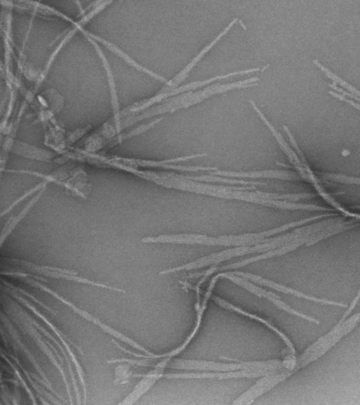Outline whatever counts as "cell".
Masks as SVG:
<instances>
[{"mask_svg":"<svg viewBox=\"0 0 360 405\" xmlns=\"http://www.w3.org/2000/svg\"><path fill=\"white\" fill-rule=\"evenodd\" d=\"M303 237H305L304 231L303 228H300L293 232L276 237V239L273 241L256 245L239 246L227 249V250L201 258L182 266L164 270L159 272V275L165 276L180 271L200 269L209 265L216 266L233 258L241 257L250 254L265 253L275 250V249L293 242L297 239Z\"/></svg>","mask_w":360,"mask_h":405,"instance_id":"1","label":"cell"},{"mask_svg":"<svg viewBox=\"0 0 360 405\" xmlns=\"http://www.w3.org/2000/svg\"><path fill=\"white\" fill-rule=\"evenodd\" d=\"M2 266L4 269L15 270L31 273L43 277L66 280L81 285H86L100 289L110 290L117 293L126 294L125 289L94 281L85 277L78 276V272L55 266L38 265L31 261L19 259L2 258Z\"/></svg>","mask_w":360,"mask_h":405,"instance_id":"2","label":"cell"},{"mask_svg":"<svg viewBox=\"0 0 360 405\" xmlns=\"http://www.w3.org/2000/svg\"><path fill=\"white\" fill-rule=\"evenodd\" d=\"M1 274L14 276L21 278L24 283L28 285L29 286L35 287L36 289H39L52 295L53 297H54L59 301H61L65 305L69 307L74 311L75 314H76L83 319L86 320L87 321L92 322L95 325L99 327L105 333L113 336L114 338L119 339L120 340H122V342H126V344L130 345L133 348L139 351H142L146 355H153L154 354L153 353L150 352L144 347L139 344L138 342L134 340L133 339L122 333V332H120L117 330L111 327L110 326L102 322L97 317H95L92 314L88 313L87 311L80 309V307H77L74 303H71L63 296L59 295L57 292L51 289L48 287L41 284L40 281H38V280L33 277L34 274L23 272L15 270L6 269L5 270H3L1 272Z\"/></svg>","mask_w":360,"mask_h":405,"instance_id":"3","label":"cell"},{"mask_svg":"<svg viewBox=\"0 0 360 405\" xmlns=\"http://www.w3.org/2000/svg\"><path fill=\"white\" fill-rule=\"evenodd\" d=\"M238 19L235 17L232 21L221 31L220 34L207 46H205L196 56H195L190 63L171 80L166 85L151 98H147L137 102V107L141 111L146 110L153 107L156 104L163 102L167 100V97L172 90L177 88L180 83H182L189 76L191 71L196 66L199 62L203 56L211 50L225 35H227L232 27L238 23Z\"/></svg>","mask_w":360,"mask_h":405,"instance_id":"4","label":"cell"},{"mask_svg":"<svg viewBox=\"0 0 360 405\" xmlns=\"http://www.w3.org/2000/svg\"><path fill=\"white\" fill-rule=\"evenodd\" d=\"M3 290L6 292V294L10 295L12 297L17 300L18 302L23 304L27 309L32 310L37 317L41 318L52 330L56 337L60 340V342H62V344H63L65 349L67 350L71 360L75 365L83 391V404L86 405L87 402V388L85 373L81 364L78 362L76 356L71 350L69 344L74 346L82 355H84L85 353L82 349L74 344V342L71 339H69V338H68L66 334L62 332L61 330L58 329L52 322H51V321H49L44 315H43L34 305L23 298L19 292L6 286L3 287Z\"/></svg>","mask_w":360,"mask_h":405,"instance_id":"5","label":"cell"},{"mask_svg":"<svg viewBox=\"0 0 360 405\" xmlns=\"http://www.w3.org/2000/svg\"><path fill=\"white\" fill-rule=\"evenodd\" d=\"M3 297L6 300L7 304L12 313L14 314L15 316L19 320V325L20 327H23L25 332L32 338L36 342V345L41 350V351L46 355L52 364L58 370L63 377L65 385L67 388L70 404H74V399L71 394V390L70 384L67 377V373L64 369L63 366L61 363L57 361V358L53 354V351L47 344V342L44 340L37 329L31 322H30L25 317L22 311V307L10 297L3 294Z\"/></svg>","mask_w":360,"mask_h":405,"instance_id":"6","label":"cell"},{"mask_svg":"<svg viewBox=\"0 0 360 405\" xmlns=\"http://www.w3.org/2000/svg\"><path fill=\"white\" fill-rule=\"evenodd\" d=\"M285 368L271 370L264 368H254L229 371H215L203 373H169L164 375V378L169 380H227L241 378H256L279 373Z\"/></svg>","mask_w":360,"mask_h":405,"instance_id":"7","label":"cell"},{"mask_svg":"<svg viewBox=\"0 0 360 405\" xmlns=\"http://www.w3.org/2000/svg\"><path fill=\"white\" fill-rule=\"evenodd\" d=\"M218 276L219 277V278H227L230 280V281L232 282L234 284L243 287L252 294L256 295V296H258L260 298L267 299L269 302H271L273 304H274L278 308L286 311V313L289 314L290 315L304 319L315 325H320V321L317 319L310 316L304 314L302 313H300V311L292 308L286 303L283 302L278 295L256 286L255 285L248 282L247 279L246 278L233 274L230 272L219 273L218 274Z\"/></svg>","mask_w":360,"mask_h":405,"instance_id":"8","label":"cell"},{"mask_svg":"<svg viewBox=\"0 0 360 405\" xmlns=\"http://www.w3.org/2000/svg\"><path fill=\"white\" fill-rule=\"evenodd\" d=\"M310 239V237H303L297 239L295 241H293V242L286 245L282 246L280 248H278L277 249H275V250L269 251L259 256L252 257L251 259H248L235 263L226 265L220 267H213L211 269H209L208 270L203 272L201 273L192 274L191 277L199 278L200 276H203L201 282V283H203L208 276H211L212 274L216 272L231 270H236L238 268L244 267L249 264L258 262L260 261L285 255L289 252L295 251V249H297L300 246H302V245L306 243L307 244Z\"/></svg>","mask_w":360,"mask_h":405,"instance_id":"9","label":"cell"},{"mask_svg":"<svg viewBox=\"0 0 360 405\" xmlns=\"http://www.w3.org/2000/svg\"><path fill=\"white\" fill-rule=\"evenodd\" d=\"M207 157V153H197L185 157L175 158L164 161L145 160L137 158H124L119 157H111L110 164L112 169L121 171L128 173L132 169L143 168H163L168 169L169 164L177 162H188L194 159Z\"/></svg>","mask_w":360,"mask_h":405,"instance_id":"10","label":"cell"},{"mask_svg":"<svg viewBox=\"0 0 360 405\" xmlns=\"http://www.w3.org/2000/svg\"><path fill=\"white\" fill-rule=\"evenodd\" d=\"M230 272L236 276H241L247 280H250V281H252L253 283H256L258 285L271 288L279 292L284 293L285 294H289L299 298H303L308 301H312L316 303H319L321 305L327 306H335L344 308H347L349 307L348 304L344 303H340L337 301L330 300L325 298H319L309 296L304 292H299L292 288L282 285L281 284L276 283L275 282L271 281V280L262 278L256 274L239 271Z\"/></svg>","mask_w":360,"mask_h":405,"instance_id":"11","label":"cell"},{"mask_svg":"<svg viewBox=\"0 0 360 405\" xmlns=\"http://www.w3.org/2000/svg\"><path fill=\"white\" fill-rule=\"evenodd\" d=\"M172 358H162L154 369L146 375H133V377H139L142 380L136 385L134 390L126 396L118 405H133L138 401L147 391L150 390L159 380L163 378L164 372Z\"/></svg>","mask_w":360,"mask_h":405,"instance_id":"12","label":"cell"},{"mask_svg":"<svg viewBox=\"0 0 360 405\" xmlns=\"http://www.w3.org/2000/svg\"><path fill=\"white\" fill-rule=\"evenodd\" d=\"M11 153L30 160L60 165L65 164L63 155L20 140H15L11 148Z\"/></svg>","mask_w":360,"mask_h":405,"instance_id":"13","label":"cell"},{"mask_svg":"<svg viewBox=\"0 0 360 405\" xmlns=\"http://www.w3.org/2000/svg\"><path fill=\"white\" fill-rule=\"evenodd\" d=\"M167 368L202 371H229L254 369L255 367L249 366L240 362L221 363L203 360L171 359L167 365Z\"/></svg>","mask_w":360,"mask_h":405,"instance_id":"14","label":"cell"},{"mask_svg":"<svg viewBox=\"0 0 360 405\" xmlns=\"http://www.w3.org/2000/svg\"><path fill=\"white\" fill-rule=\"evenodd\" d=\"M82 164L74 167L64 189L74 197L87 200L92 194L93 185Z\"/></svg>","mask_w":360,"mask_h":405,"instance_id":"15","label":"cell"},{"mask_svg":"<svg viewBox=\"0 0 360 405\" xmlns=\"http://www.w3.org/2000/svg\"><path fill=\"white\" fill-rule=\"evenodd\" d=\"M210 175L222 176L224 177L235 178H273L289 181H304L299 173L285 171H262L251 172H232L226 171H216L209 173Z\"/></svg>","mask_w":360,"mask_h":405,"instance_id":"16","label":"cell"},{"mask_svg":"<svg viewBox=\"0 0 360 405\" xmlns=\"http://www.w3.org/2000/svg\"><path fill=\"white\" fill-rule=\"evenodd\" d=\"M1 321L3 325L5 326V329L8 330L10 336H11L12 339L13 340L14 344L21 349L23 353L26 355L27 358L32 363L36 371L38 372L40 376L47 383L49 386V391L52 394H54L56 397L59 399L64 401L65 402H67V401L61 395L58 394L53 388L51 382L47 378V375H45V372L43 371V368L40 365V364L36 360V358L33 355V353L30 351L26 346L23 344V342L21 340L19 334L16 329L14 328L9 318L3 314V311L1 313Z\"/></svg>","mask_w":360,"mask_h":405,"instance_id":"17","label":"cell"},{"mask_svg":"<svg viewBox=\"0 0 360 405\" xmlns=\"http://www.w3.org/2000/svg\"><path fill=\"white\" fill-rule=\"evenodd\" d=\"M47 186H45L42 190L33 196L24 205V206L16 214L12 215L8 218V220L5 223L2 230L1 235H0V246L3 247L5 242L8 237L16 230L19 225L25 219V217L35 207L38 202L41 200L42 197L46 192Z\"/></svg>","mask_w":360,"mask_h":405,"instance_id":"18","label":"cell"},{"mask_svg":"<svg viewBox=\"0 0 360 405\" xmlns=\"http://www.w3.org/2000/svg\"><path fill=\"white\" fill-rule=\"evenodd\" d=\"M250 104L253 107L254 109L260 118V119L265 122V126L269 129L270 132L272 133L278 142L279 143L280 148L286 155L290 163L293 167L300 172L303 170L304 164V162L299 158L298 155L293 151L286 142L284 140L282 135L275 129L273 124L270 122L262 112L258 108L256 103L253 100H250Z\"/></svg>","mask_w":360,"mask_h":405,"instance_id":"19","label":"cell"},{"mask_svg":"<svg viewBox=\"0 0 360 405\" xmlns=\"http://www.w3.org/2000/svg\"><path fill=\"white\" fill-rule=\"evenodd\" d=\"M5 3V2H3ZM5 6L9 8H15L19 10L32 14L36 16L43 17L45 19H53L59 18L72 21V20L62 12L56 10L35 2H5Z\"/></svg>","mask_w":360,"mask_h":405,"instance_id":"20","label":"cell"},{"mask_svg":"<svg viewBox=\"0 0 360 405\" xmlns=\"http://www.w3.org/2000/svg\"><path fill=\"white\" fill-rule=\"evenodd\" d=\"M211 299L212 300H214L219 306L222 307L223 308H225L226 309H229L232 311H235V313H236V314L243 315L244 316H246L251 320H256L258 322H260V323L265 325L269 329H271L272 331H273V332L276 333L283 340V341L285 342V344L287 347L288 350L289 351V352L291 355H296V351H295V347L293 344V342L291 341V340L288 338L287 336H286L284 333H282L280 330H279L278 328H276L271 323L269 322L268 321H267L260 317H258L257 316L250 314L247 313V311H245L244 309L237 307L232 305L231 303L227 302L226 300L221 299L219 297L214 296L213 294L211 296Z\"/></svg>","mask_w":360,"mask_h":405,"instance_id":"21","label":"cell"},{"mask_svg":"<svg viewBox=\"0 0 360 405\" xmlns=\"http://www.w3.org/2000/svg\"><path fill=\"white\" fill-rule=\"evenodd\" d=\"M81 33L82 34H85L87 36H88L89 37L93 39V40H95V41H97L98 43H101L103 45H104L107 49H109V50H111L113 53H114L115 54L117 55L119 57H121L122 59H124L126 62H127V63L128 65H130L131 67L135 68L137 70L144 72V74H146L148 75H149L150 76H152L153 78H155V79L160 80L161 82L167 83L168 81L166 78L158 75L157 74L153 72L151 70H148V69L144 67L143 66H142L141 65L138 64L137 62L134 60L131 56H129L128 54H126V52H124V51H122L121 49L118 48L116 45H115L114 44L110 43L109 41L100 37L98 36H95V34L89 32V31L82 28L80 30Z\"/></svg>","mask_w":360,"mask_h":405,"instance_id":"22","label":"cell"},{"mask_svg":"<svg viewBox=\"0 0 360 405\" xmlns=\"http://www.w3.org/2000/svg\"><path fill=\"white\" fill-rule=\"evenodd\" d=\"M82 35L86 38V39L89 41V43L93 46V47L95 48V51L97 52L100 58L101 59L102 64L104 67V69L105 70V72H106V74L107 76V80H108V83H109V86L112 109H113V117H116V116H117L120 111H120V109H119V103H118V98H117V91H116V85H115L114 77H113V72H112L111 68L110 67V65L109 63V61H108L104 53L103 52L102 48L99 45V43L97 41H95V40H93V39L87 36L86 34H82Z\"/></svg>","mask_w":360,"mask_h":405,"instance_id":"23","label":"cell"},{"mask_svg":"<svg viewBox=\"0 0 360 405\" xmlns=\"http://www.w3.org/2000/svg\"><path fill=\"white\" fill-rule=\"evenodd\" d=\"M22 311L23 315L25 316V318L30 322H31L37 329H38V331H40L41 332H42V333H43L47 338H48L49 339H50L53 342H54L55 345H56V347H58V349L60 350V351H61V353H63V355H64L65 360L68 364V369L69 371V373H70V376L71 378V382L74 386V388L75 391V393H76V400H77V404L80 405L82 404L81 402V395H80V393L79 391V388H78V382L75 376V373L74 372L73 368H72V365L71 363V361L68 357V355L67 354V353L65 352L64 348L63 347V346L61 345V344H60V342L56 340V338H54L47 330L45 329V327H43L41 325H40L36 320H34V318H32L31 316L28 315L27 313H26V311L22 308Z\"/></svg>","mask_w":360,"mask_h":405,"instance_id":"24","label":"cell"},{"mask_svg":"<svg viewBox=\"0 0 360 405\" xmlns=\"http://www.w3.org/2000/svg\"><path fill=\"white\" fill-rule=\"evenodd\" d=\"M164 117H161L156 118L155 120L141 124L131 131L127 132H122L121 133L117 134L113 138L110 139L105 144L102 151L106 152V151L110 150L111 149L121 144L122 142L132 139L134 137L137 135H142L146 131H149L150 129H153L156 126V124H159L160 122L164 120Z\"/></svg>","mask_w":360,"mask_h":405,"instance_id":"25","label":"cell"},{"mask_svg":"<svg viewBox=\"0 0 360 405\" xmlns=\"http://www.w3.org/2000/svg\"><path fill=\"white\" fill-rule=\"evenodd\" d=\"M164 175L168 177H176L179 179H185L194 181H201L206 182H223L231 184H242L245 186H258L267 185V183L256 181H246L241 179H229L227 177H215L214 175H202V176H184L178 175L175 173H164Z\"/></svg>","mask_w":360,"mask_h":405,"instance_id":"26","label":"cell"},{"mask_svg":"<svg viewBox=\"0 0 360 405\" xmlns=\"http://www.w3.org/2000/svg\"><path fill=\"white\" fill-rule=\"evenodd\" d=\"M5 353L10 358H12L15 362V363L17 364V366L23 371V372L24 373V375L27 377V380H28V382L30 383V384H31L32 386V387L35 389V391L39 395L38 396H39L40 399L43 404H49L50 403H52L54 404H59V405L63 404V402H59L57 399V398H56L53 395H52V393L47 392L43 387H41L40 386L39 383H38L37 382H34V380H33V377L31 375V373H30V372L27 371L23 366L21 362L19 360V359L16 357L8 353L6 351H5Z\"/></svg>","mask_w":360,"mask_h":405,"instance_id":"27","label":"cell"},{"mask_svg":"<svg viewBox=\"0 0 360 405\" xmlns=\"http://www.w3.org/2000/svg\"><path fill=\"white\" fill-rule=\"evenodd\" d=\"M49 185V183L45 181H42L38 184L35 185L31 189H29L26 192H25L23 195L19 197L16 199H15L8 207H7L1 213V217H3L5 215L10 213L12 210H14L17 206L20 204L24 202L26 199L29 197H32L34 196L37 193H38L41 190H42L45 186Z\"/></svg>","mask_w":360,"mask_h":405,"instance_id":"28","label":"cell"},{"mask_svg":"<svg viewBox=\"0 0 360 405\" xmlns=\"http://www.w3.org/2000/svg\"><path fill=\"white\" fill-rule=\"evenodd\" d=\"M132 366L128 362L119 363L115 369L114 385H125L129 383L133 377Z\"/></svg>","mask_w":360,"mask_h":405,"instance_id":"29","label":"cell"},{"mask_svg":"<svg viewBox=\"0 0 360 405\" xmlns=\"http://www.w3.org/2000/svg\"><path fill=\"white\" fill-rule=\"evenodd\" d=\"M92 129L93 124H90V126L85 128L78 129L73 131L68 132L66 135V146L67 151H69V149H70L76 142L91 131Z\"/></svg>","mask_w":360,"mask_h":405,"instance_id":"30","label":"cell"},{"mask_svg":"<svg viewBox=\"0 0 360 405\" xmlns=\"http://www.w3.org/2000/svg\"><path fill=\"white\" fill-rule=\"evenodd\" d=\"M7 354L5 353V352L4 351L3 349L1 350V356L3 359H5L8 363L9 364V365L11 366V368L13 369V371H14L15 373V377H17V379L19 380L20 383L22 384L23 387L25 388L26 393H27L28 396L30 397V398H31V399L32 400V403L34 404H38V402L36 399V397L34 396V394L33 393V392L32 391L31 389L29 388L27 383L25 382V380L23 379L20 371L18 369V366H16V364H14L13 362H12V361L8 358V356L6 355Z\"/></svg>","mask_w":360,"mask_h":405,"instance_id":"31","label":"cell"},{"mask_svg":"<svg viewBox=\"0 0 360 405\" xmlns=\"http://www.w3.org/2000/svg\"><path fill=\"white\" fill-rule=\"evenodd\" d=\"M2 283H3V285H4L6 287H8L10 288H12V289H14L15 291H16L17 292H19L20 294L24 295V296L28 297L29 298H32L37 304H39L43 308H44L45 309L49 311V313L51 314H52L53 316H57L56 311H55L51 307H49V306H47L46 304H45L41 300H38L37 298H36L32 294H30L28 292H25L23 289L19 288L18 287H16V286L13 285L12 284L10 283H8L7 281H4L3 279H2Z\"/></svg>","mask_w":360,"mask_h":405,"instance_id":"32","label":"cell"},{"mask_svg":"<svg viewBox=\"0 0 360 405\" xmlns=\"http://www.w3.org/2000/svg\"><path fill=\"white\" fill-rule=\"evenodd\" d=\"M324 178L336 182L360 185V177H350L340 174H325Z\"/></svg>","mask_w":360,"mask_h":405,"instance_id":"33","label":"cell"},{"mask_svg":"<svg viewBox=\"0 0 360 405\" xmlns=\"http://www.w3.org/2000/svg\"><path fill=\"white\" fill-rule=\"evenodd\" d=\"M7 381L13 383L14 386V390L13 393L12 404H19L21 402V395L19 393V384L17 380H6Z\"/></svg>","mask_w":360,"mask_h":405,"instance_id":"34","label":"cell"},{"mask_svg":"<svg viewBox=\"0 0 360 405\" xmlns=\"http://www.w3.org/2000/svg\"><path fill=\"white\" fill-rule=\"evenodd\" d=\"M238 23L243 26L244 30H247V25L245 24V23L241 19H238Z\"/></svg>","mask_w":360,"mask_h":405,"instance_id":"35","label":"cell"},{"mask_svg":"<svg viewBox=\"0 0 360 405\" xmlns=\"http://www.w3.org/2000/svg\"><path fill=\"white\" fill-rule=\"evenodd\" d=\"M350 154V151L348 150H344L342 151V155H344V157H348V155H349Z\"/></svg>","mask_w":360,"mask_h":405,"instance_id":"36","label":"cell"},{"mask_svg":"<svg viewBox=\"0 0 360 405\" xmlns=\"http://www.w3.org/2000/svg\"><path fill=\"white\" fill-rule=\"evenodd\" d=\"M269 67V65L265 66L263 68L261 69V72H260L261 73H263L265 71H266L268 69Z\"/></svg>","mask_w":360,"mask_h":405,"instance_id":"37","label":"cell"}]
</instances>
